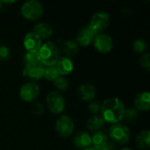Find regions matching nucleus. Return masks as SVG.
<instances>
[{
	"label": "nucleus",
	"mask_w": 150,
	"mask_h": 150,
	"mask_svg": "<svg viewBox=\"0 0 150 150\" xmlns=\"http://www.w3.org/2000/svg\"><path fill=\"white\" fill-rule=\"evenodd\" d=\"M125 110V105L119 98H107L101 105L102 118L105 122L119 123L123 119Z\"/></svg>",
	"instance_id": "nucleus-1"
},
{
	"label": "nucleus",
	"mask_w": 150,
	"mask_h": 150,
	"mask_svg": "<svg viewBox=\"0 0 150 150\" xmlns=\"http://www.w3.org/2000/svg\"><path fill=\"white\" fill-rule=\"evenodd\" d=\"M39 62L44 66H55L59 60V49L56 45L51 41H47L40 46L37 52Z\"/></svg>",
	"instance_id": "nucleus-2"
},
{
	"label": "nucleus",
	"mask_w": 150,
	"mask_h": 150,
	"mask_svg": "<svg viewBox=\"0 0 150 150\" xmlns=\"http://www.w3.org/2000/svg\"><path fill=\"white\" fill-rule=\"evenodd\" d=\"M43 13V6L37 0L25 1L21 6V14L29 20H36L41 17Z\"/></svg>",
	"instance_id": "nucleus-3"
},
{
	"label": "nucleus",
	"mask_w": 150,
	"mask_h": 150,
	"mask_svg": "<svg viewBox=\"0 0 150 150\" xmlns=\"http://www.w3.org/2000/svg\"><path fill=\"white\" fill-rule=\"evenodd\" d=\"M109 135L113 142H117L119 144H126L129 142L131 133L129 128L125 125L116 123L111 127L109 130Z\"/></svg>",
	"instance_id": "nucleus-4"
},
{
	"label": "nucleus",
	"mask_w": 150,
	"mask_h": 150,
	"mask_svg": "<svg viewBox=\"0 0 150 150\" xmlns=\"http://www.w3.org/2000/svg\"><path fill=\"white\" fill-rule=\"evenodd\" d=\"M110 23V15L105 11H98L95 12L91 18L89 25L98 33H101L105 31Z\"/></svg>",
	"instance_id": "nucleus-5"
},
{
	"label": "nucleus",
	"mask_w": 150,
	"mask_h": 150,
	"mask_svg": "<svg viewBox=\"0 0 150 150\" xmlns=\"http://www.w3.org/2000/svg\"><path fill=\"white\" fill-rule=\"evenodd\" d=\"M47 105L53 113H60L65 109V100L58 91H51L46 98Z\"/></svg>",
	"instance_id": "nucleus-6"
},
{
	"label": "nucleus",
	"mask_w": 150,
	"mask_h": 150,
	"mask_svg": "<svg viewBox=\"0 0 150 150\" xmlns=\"http://www.w3.org/2000/svg\"><path fill=\"white\" fill-rule=\"evenodd\" d=\"M55 130L62 137H69L74 131V122L67 115H62L55 123Z\"/></svg>",
	"instance_id": "nucleus-7"
},
{
	"label": "nucleus",
	"mask_w": 150,
	"mask_h": 150,
	"mask_svg": "<svg viewBox=\"0 0 150 150\" xmlns=\"http://www.w3.org/2000/svg\"><path fill=\"white\" fill-rule=\"evenodd\" d=\"M93 43H94L95 48L102 54L110 52L113 47V42H112V37L103 33H98L96 35L93 40Z\"/></svg>",
	"instance_id": "nucleus-8"
},
{
	"label": "nucleus",
	"mask_w": 150,
	"mask_h": 150,
	"mask_svg": "<svg viewBox=\"0 0 150 150\" xmlns=\"http://www.w3.org/2000/svg\"><path fill=\"white\" fill-rule=\"evenodd\" d=\"M40 93V87L36 83H24L19 90V96L25 102L33 101Z\"/></svg>",
	"instance_id": "nucleus-9"
},
{
	"label": "nucleus",
	"mask_w": 150,
	"mask_h": 150,
	"mask_svg": "<svg viewBox=\"0 0 150 150\" xmlns=\"http://www.w3.org/2000/svg\"><path fill=\"white\" fill-rule=\"evenodd\" d=\"M96 35L97 33L94 32V30L89 25H87L83 26L78 33L76 36V42L80 46H89L93 42Z\"/></svg>",
	"instance_id": "nucleus-10"
},
{
	"label": "nucleus",
	"mask_w": 150,
	"mask_h": 150,
	"mask_svg": "<svg viewBox=\"0 0 150 150\" xmlns=\"http://www.w3.org/2000/svg\"><path fill=\"white\" fill-rule=\"evenodd\" d=\"M44 69V66L40 62L30 65H25L23 69V76L33 80H39L43 77Z\"/></svg>",
	"instance_id": "nucleus-11"
},
{
	"label": "nucleus",
	"mask_w": 150,
	"mask_h": 150,
	"mask_svg": "<svg viewBox=\"0 0 150 150\" xmlns=\"http://www.w3.org/2000/svg\"><path fill=\"white\" fill-rule=\"evenodd\" d=\"M41 46L40 38L33 32L26 33L24 38V47L29 53H37Z\"/></svg>",
	"instance_id": "nucleus-12"
},
{
	"label": "nucleus",
	"mask_w": 150,
	"mask_h": 150,
	"mask_svg": "<svg viewBox=\"0 0 150 150\" xmlns=\"http://www.w3.org/2000/svg\"><path fill=\"white\" fill-rule=\"evenodd\" d=\"M55 68L59 73V75L66 76L70 74L74 69V64L70 58L64 56L62 58H59L57 63L55 64Z\"/></svg>",
	"instance_id": "nucleus-13"
},
{
	"label": "nucleus",
	"mask_w": 150,
	"mask_h": 150,
	"mask_svg": "<svg viewBox=\"0 0 150 150\" xmlns=\"http://www.w3.org/2000/svg\"><path fill=\"white\" fill-rule=\"evenodd\" d=\"M77 94L82 100L90 101L96 97V90L91 83H83L78 87Z\"/></svg>",
	"instance_id": "nucleus-14"
},
{
	"label": "nucleus",
	"mask_w": 150,
	"mask_h": 150,
	"mask_svg": "<svg viewBox=\"0 0 150 150\" xmlns=\"http://www.w3.org/2000/svg\"><path fill=\"white\" fill-rule=\"evenodd\" d=\"M134 105L137 110L142 112H147L149 109L150 105L149 92L144 91L137 94L134 98Z\"/></svg>",
	"instance_id": "nucleus-15"
},
{
	"label": "nucleus",
	"mask_w": 150,
	"mask_h": 150,
	"mask_svg": "<svg viewBox=\"0 0 150 150\" xmlns=\"http://www.w3.org/2000/svg\"><path fill=\"white\" fill-rule=\"evenodd\" d=\"M73 143L77 149H85L91 146V137L85 132H79L73 138Z\"/></svg>",
	"instance_id": "nucleus-16"
},
{
	"label": "nucleus",
	"mask_w": 150,
	"mask_h": 150,
	"mask_svg": "<svg viewBox=\"0 0 150 150\" xmlns=\"http://www.w3.org/2000/svg\"><path fill=\"white\" fill-rule=\"evenodd\" d=\"M33 33L37 34L40 40L47 39L53 34V28L52 26L45 22H40L36 24L33 27Z\"/></svg>",
	"instance_id": "nucleus-17"
},
{
	"label": "nucleus",
	"mask_w": 150,
	"mask_h": 150,
	"mask_svg": "<svg viewBox=\"0 0 150 150\" xmlns=\"http://www.w3.org/2000/svg\"><path fill=\"white\" fill-rule=\"evenodd\" d=\"M104 125H105V120H103L102 117L98 116V115L91 116L87 121L88 129L93 133L100 131V129L104 127Z\"/></svg>",
	"instance_id": "nucleus-18"
},
{
	"label": "nucleus",
	"mask_w": 150,
	"mask_h": 150,
	"mask_svg": "<svg viewBox=\"0 0 150 150\" xmlns=\"http://www.w3.org/2000/svg\"><path fill=\"white\" fill-rule=\"evenodd\" d=\"M91 137V145H93V148L98 150L103 148L105 144L107 142V135L102 131L94 133L93 135Z\"/></svg>",
	"instance_id": "nucleus-19"
},
{
	"label": "nucleus",
	"mask_w": 150,
	"mask_h": 150,
	"mask_svg": "<svg viewBox=\"0 0 150 150\" xmlns=\"http://www.w3.org/2000/svg\"><path fill=\"white\" fill-rule=\"evenodd\" d=\"M136 145L142 149H148L150 144V132L149 130L141 131L136 136Z\"/></svg>",
	"instance_id": "nucleus-20"
},
{
	"label": "nucleus",
	"mask_w": 150,
	"mask_h": 150,
	"mask_svg": "<svg viewBox=\"0 0 150 150\" xmlns=\"http://www.w3.org/2000/svg\"><path fill=\"white\" fill-rule=\"evenodd\" d=\"M62 48L63 53L69 58V56L75 55L77 53V51H78L77 44L75 41H73V40H66V41H64L63 44H62Z\"/></svg>",
	"instance_id": "nucleus-21"
},
{
	"label": "nucleus",
	"mask_w": 150,
	"mask_h": 150,
	"mask_svg": "<svg viewBox=\"0 0 150 150\" xmlns=\"http://www.w3.org/2000/svg\"><path fill=\"white\" fill-rule=\"evenodd\" d=\"M47 80L49 81H54L58 76H59V73L55 68V66H52V67H47L44 69V76H43Z\"/></svg>",
	"instance_id": "nucleus-22"
},
{
	"label": "nucleus",
	"mask_w": 150,
	"mask_h": 150,
	"mask_svg": "<svg viewBox=\"0 0 150 150\" xmlns=\"http://www.w3.org/2000/svg\"><path fill=\"white\" fill-rule=\"evenodd\" d=\"M147 47H148V45H147L146 41L143 40H141V39L135 40L133 43V49L136 53L144 52L147 49Z\"/></svg>",
	"instance_id": "nucleus-23"
},
{
	"label": "nucleus",
	"mask_w": 150,
	"mask_h": 150,
	"mask_svg": "<svg viewBox=\"0 0 150 150\" xmlns=\"http://www.w3.org/2000/svg\"><path fill=\"white\" fill-rule=\"evenodd\" d=\"M54 86L61 91H65L69 88V81L63 77V76H58L54 81Z\"/></svg>",
	"instance_id": "nucleus-24"
},
{
	"label": "nucleus",
	"mask_w": 150,
	"mask_h": 150,
	"mask_svg": "<svg viewBox=\"0 0 150 150\" xmlns=\"http://www.w3.org/2000/svg\"><path fill=\"white\" fill-rule=\"evenodd\" d=\"M137 117H138V111L137 110L133 109V108L125 110L123 118H125L127 122H133V121H134L137 119Z\"/></svg>",
	"instance_id": "nucleus-25"
},
{
	"label": "nucleus",
	"mask_w": 150,
	"mask_h": 150,
	"mask_svg": "<svg viewBox=\"0 0 150 150\" xmlns=\"http://www.w3.org/2000/svg\"><path fill=\"white\" fill-rule=\"evenodd\" d=\"M24 62H25V65H30L33 63L39 62V58H38L37 53L26 52L25 56H24Z\"/></svg>",
	"instance_id": "nucleus-26"
},
{
	"label": "nucleus",
	"mask_w": 150,
	"mask_h": 150,
	"mask_svg": "<svg viewBox=\"0 0 150 150\" xmlns=\"http://www.w3.org/2000/svg\"><path fill=\"white\" fill-rule=\"evenodd\" d=\"M149 53H146V54H143L141 57H140V64L144 68L146 69L147 70H149L150 68V60H149Z\"/></svg>",
	"instance_id": "nucleus-27"
},
{
	"label": "nucleus",
	"mask_w": 150,
	"mask_h": 150,
	"mask_svg": "<svg viewBox=\"0 0 150 150\" xmlns=\"http://www.w3.org/2000/svg\"><path fill=\"white\" fill-rule=\"evenodd\" d=\"M101 104H100V102L99 101H98V100H93L91 104H90V105H89V109H90V111L92 112V113H98V112H99L100 111H101Z\"/></svg>",
	"instance_id": "nucleus-28"
},
{
	"label": "nucleus",
	"mask_w": 150,
	"mask_h": 150,
	"mask_svg": "<svg viewBox=\"0 0 150 150\" xmlns=\"http://www.w3.org/2000/svg\"><path fill=\"white\" fill-rule=\"evenodd\" d=\"M10 50L7 47H0V60H8L10 58Z\"/></svg>",
	"instance_id": "nucleus-29"
},
{
	"label": "nucleus",
	"mask_w": 150,
	"mask_h": 150,
	"mask_svg": "<svg viewBox=\"0 0 150 150\" xmlns=\"http://www.w3.org/2000/svg\"><path fill=\"white\" fill-rule=\"evenodd\" d=\"M99 150H116V144L112 141L108 142L105 144L103 148H101Z\"/></svg>",
	"instance_id": "nucleus-30"
},
{
	"label": "nucleus",
	"mask_w": 150,
	"mask_h": 150,
	"mask_svg": "<svg viewBox=\"0 0 150 150\" xmlns=\"http://www.w3.org/2000/svg\"><path fill=\"white\" fill-rule=\"evenodd\" d=\"M33 112L34 114H37V115L42 114L44 112V107L41 104H36L33 108Z\"/></svg>",
	"instance_id": "nucleus-31"
},
{
	"label": "nucleus",
	"mask_w": 150,
	"mask_h": 150,
	"mask_svg": "<svg viewBox=\"0 0 150 150\" xmlns=\"http://www.w3.org/2000/svg\"><path fill=\"white\" fill-rule=\"evenodd\" d=\"M15 1H3V3H7V4H11V3H14Z\"/></svg>",
	"instance_id": "nucleus-32"
},
{
	"label": "nucleus",
	"mask_w": 150,
	"mask_h": 150,
	"mask_svg": "<svg viewBox=\"0 0 150 150\" xmlns=\"http://www.w3.org/2000/svg\"><path fill=\"white\" fill-rule=\"evenodd\" d=\"M83 150H98L96 149H94V148H88V149H85Z\"/></svg>",
	"instance_id": "nucleus-33"
},
{
	"label": "nucleus",
	"mask_w": 150,
	"mask_h": 150,
	"mask_svg": "<svg viewBox=\"0 0 150 150\" xmlns=\"http://www.w3.org/2000/svg\"><path fill=\"white\" fill-rule=\"evenodd\" d=\"M120 150H131L129 148H123V149H121Z\"/></svg>",
	"instance_id": "nucleus-34"
},
{
	"label": "nucleus",
	"mask_w": 150,
	"mask_h": 150,
	"mask_svg": "<svg viewBox=\"0 0 150 150\" xmlns=\"http://www.w3.org/2000/svg\"><path fill=\"white\" fill-rule=\"evenodd\" d=\"M1 4H2V2L0 1V8H1Z\"/></svg>",
	"instance_id": "nucleus-35"
}]
</instances>
